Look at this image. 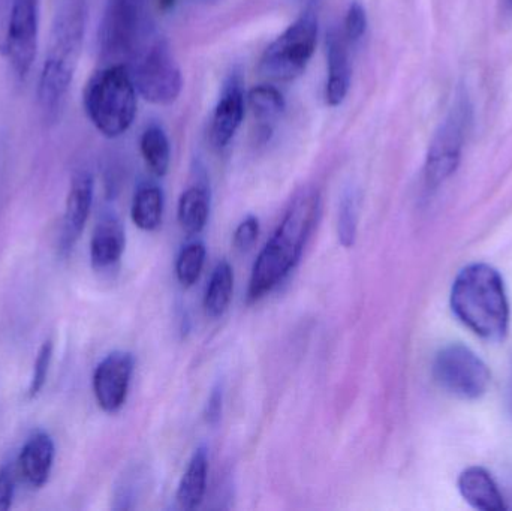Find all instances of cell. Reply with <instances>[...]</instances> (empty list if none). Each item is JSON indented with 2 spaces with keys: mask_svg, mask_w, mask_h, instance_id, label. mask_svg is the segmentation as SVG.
I'll use <instances>...</instances> for the list:
<instances>
[{
  "mask_svg": "<svg viewBox=\"0 0 512 511\" xmlns=\"http://www.w3.org/2000/svg\"><path fill=\"white\" fill-rule=\"evenodd\" d=\"M209 474V458L206 449H198L189 461L188 468L177 489V503L183 510H195L203 503Z\"/></svg>",
  "mask_w": 512,
  "mask_h": 511,
  "instance_id": "ffe728a7",
  "label": "cell"
},
{
  "mask_svg": "<svg viewBox=\"0 0 512 511\" xmlns=\"http://www.w3.org/2000/svg\"><path fill=\"white\" fill-rule=\"evenodd\" d=\"M141 155L155 176L164 177L170 170L171 146L167 132L162 126H147L140 140Z\"/></svg>",
  "mask_w": 512,
  "mask_h": 511,
  "instance_id": "603a6c76",
  "label": "cell"
},
{
  "mask_svg": "<svg viewBox=\"0 0 512 511\" xmlns=\"http://www.w3.org/2000/svg\"><path fill=\"white\" fill-rule=\"evenodd\" d=\"M155 32L147 0H107L99 26L101 54L126 65Z\"/></svg>",
  "mask_w": 512,
  "mask_h": 511,
  "instance_id": "52a82bcc",
  "label": "cell"
},
{
  "mask_svg": "<svg viewBox=\"0 0 512 511\" xmlns=\"http://www.w3.org/2000/svg\"><path fill=\"white\" fill-rule=\"evenodd\" d=\"M222 407H224V392L221 386H216L210 393L206 407V420L210 425H216L221 419Z\"/></svg>",
  "mask_w": 512,
  "mask_h": 511,
  "instance_id": "f1b7e54d",
  "label": "cell"
},
{
  "mask_svg": "<svg viewBox=\"0 0 512 511\" xmlns=\"http://www.w3.org/2000/svg\"><path fill=\"white\" fill-rule=\"evenodd\" d=\"M39 0H9L5 56L15 74L26 78L38 48Z\"/></svg>",
  "mask_w": 512,
  "mask_h": 511,
  "instance_id": "30bf717a",
  "label": "cell"
},
{
  "mask_svg": "<svg viewBox=\"0 0 512 511\" xmlns=\"http://www.w3.org/2000/svg\"><path fill=\"white\" fill-rule=\"evenodd\" d=\"M174 5H176V0H159L162 11H170Z\"/></svg>",
  "mask_w": 512,
  "mask_h": 511,
  "instance_id": "4dcf8cb0",
  "label": "cell"
},
{
  "mask_svg": "<svg viewBox=\"0 0 512 511\" xmlns=\"http://www.w3.org/2000/svg\"><path fill=\"white\" fill-rule=\"evenodd\" d=\"M318 2H306L300 17L265 48L258 66L265 78L292 81L306 71L318 42Z\"/></svg>",
  "mask_w": 512,
  "mask_h": 511,
  "instance_id": "5b68a950",
  "label": "cell"
},
{
  "mask_svg": "<svg viewBox=\"0 0 512 511\" xmlns=\"http://www.w3.org/2000/svg\"><path fill=\"white\" fill-rule=\"evenodd\" d=\"M137 92L155 105H171L183 89L182 71L167 39L156 30L126 63Z\"/></svg>",
  "mask_w": 512,
  "mask_h": 511,
  "instance_id": "8992f818",
  "label": "cell"
},
{
  "mask_svg": "<svg viewBox=\"0 0 512 511\" xmlns=\"http://www.w3.org/2000/svg\"><path fill=\"white\" fill-rule=\"evenodd\" d=\"M248 102L256 123H258L256 134H258L259 141L267 143L273 137L277 122L285 113V98L277 87L261 84L249 92Z\"/></svg>",
  "mask_w": 512,
  "mask_h": 511,
  "instance_id": "ac0fdd59",
  "label": "cell"
},
{
  "mask_svg": "<svg viewBox=\"0 0 512 511\" xmlns=\"http://www.w3.org/2000/svg\"><path fill=\"white\" fill-rule=\"evenodd\" d=\"M367 30L366 8L360 0H352L346 9L345 23H343V35L349 44H355L363 38Z\"/></svg>",
  "mask_w": 512,
  "mask_h": 511,
  "instance_id": "484cf974",
  "label": "cell"
},
{
  "mask_svg": "<svg viewBox=\"0 0 512 511\" xmlns=\"http://www.w3.org/2000/svg\"><path fill=\"white\" fill-rule=\"evenodd\" d=\"M134 357L125 351L108 354L93 375V392L105 413H117L128 398Z\"/></svg>",
  "mask_w": 512,
  "mask_h": 511,
  "instance_id": "8fae6325",
  "label": "cell"
},
{
  "mask_svg": "<svg viewBox=\"0 0 512 511\" xmlns=\"http://www.w3.org/2000/svg\"><path fill=\"white\" fill-rule=\"evenodd\" d=\"M508 3H510V5L512 6V0H508Z\"/></svg>",
  "mask_w": 512,
  "mask_h": 511,
  "instance_id": "1f68e13d",
  "label": "cell"
},
{
  "mask_svg": "<svg viewBox=\"0 0 512 511\" xmlns=\"http://www.w3.org/2000/svg\"><path fill=\"white\" fill-rule=\"evenodd\" d=\"M433 377L441 389L465 401L486 395L492 380L486 363L462 344H450L436 354Z\"/></svg>",
  "mask_w": 512,
  "mask_h": 511,
  "instance_id": "9c48e42d",
  "label": "cell"
},
{
  "mask_svg": "<svg viewBox=\"0 0 512 511\" xmlns=\"http://www.w3.org/2000/svg\"><path fill=\"white\" fill-rule=\"evenodd\" d=\"M132 221L143 231H153L161 225L164 215V194L155 183H144L132 201Z\"/></svg>",
  "mask_w": 512,
  "mask_h": 511,
  "instance_id": "44dd1931",
  "label": "cell"
},
{
  "mask_svg": "<svg viewBox=\"0 0 512 511\" xmlns=\"http://www.w3.org/2000/svg\"><path fill=\"white\" fill-rule=\"evenodd\" d=\"M137 93L128 66L111 63L99 69L84 89V108L90 122L104 137L125 134L137 116Z\"/></svg>",
  "mask_w": 512,
  "mask_h": 511,
  "instance_id": "277c9868",
  "label": "cell"
},
{
  "mask_svg": "<svg viewBox=\"0 0 512 511\" xmlns=\"http://www.w3.org/2000/svg\"><path fill=\"white\" fill-rule=\"evenodd\" d=\"M210 215V191L206 182L189 186L179 200L177 218L180 227L189 236L200 234L206 227Z\"/></svg>",
  "mask_w": 512,
  "mask_h": 511,
  "instance_id": "d6986e66",
  "label": "cell"
},
{
  "mask_svg": "<svg viewBox=\"0 0 512 511\" xmlns=\"http://www.w3.org/2000/svg\"><path fill=\"white\" fill-rule=\"evenodd\" d=\"M245 81L239 71H233L225 80L221 98L213 111L210 140L222 150L236 137L245 117Z\"/></svg>",
  "mask_w": 512,
  "mask_h": 511,
  "instance_id": "7c38bea8",
  "label": "cell"
},
{
  "mask_svg": "<svg viewBox=\"0 0 512 511\" xmlns=\"http://www.w3.org/2000/svg\"><path fill=\"white\" fill-rule=\"evenodd\" d=\"M459 491L463 500L474 509L483 511L507 509L498 485L484 468L471 467L463 471L459 477Z\"/></svg>",
  "mask_w": 512,
  "mask_h": 511,
  "instance_id": "2e32d148",
  "label": "cell"
},
{
  "mask_svg": "<svg viewBox=\"0 0 512 511\" xmlns=\"http://www.w3.org/2000/svg\"><path fill=\"white\" fill-rule=\"evenodd\" d=\"M348 39L343 30L333 27L327 33V84L325 102L328 107H339L345 101L351 86V62H349Z\"/></svg>",
  "mask_w": 512,
  "mask_h": 511,
  "instance_id": "5bb4252c",
  "label": "cell"
},
{
  "mask_svg": "<svg viewBox=\"0 0 512 511\" xmlns=\"http://www.w3.org/2000/svg\"><path fill=\"white\" fill-rule=\"evenodd\" d=\"M234 272L228 261H221L213 270L204 297V309L207 317L219 318L227 312L233 299Z\"/></svg>",
  "mask_w": 512,
  "mask_h": 511,
  "instance_id": "7402d4cb",
  "label": "cell"
},
{
  "mask_svg": "<svg viewBox=\"0 0 512 511\" xmlns=\"http://www.w3.org/2000/svg\"><path fill=\"white\" fill-rule=\"evenodd\" d=\"M321 215V194L315 188H303L289 204L282 222L256 258L249 281L248 300L270 293L303 254L307 239Z\"/></svg>",
  "mask_w": 512,
  "mask_h": 511,
  "instance_id": "6da1fadb",
  "label": "cell"
},
{
  "mask_svg": "<svg viewBox=\"0 0 512 511\" xmlns=\"http://www.w3.org/2000/svg\"><path fill=\"white\" fill-rule=\"evenodd\" d=\"M14 494V477L9 468L0 471V511L8 510L12 503Z\"/></svg>",
  "mask_w": 512,
  "mask_h": 511,
  "instance_id": "f546056e",
  "label": "cell"
},
{
  "mask_svg": "<svg viewBox=\"0 0 512 511\" xmlns=\"http://www.w3.org/2000/svg\"><path fill=\"white\" fill-rule=\"evenodd\" d=\"M259 234V221L255 216H248L240 222L237 227L236 233H234V246L239 251H248L254 246L256 239Z\"/></svg>",
  "mask_w": 512,
  "mask_h": 511,
  "instance_id": "83f0119b",
  "label": "cell"
},
{
  "mask_svg": "<svg viewBox=\"0 0 512 511\" xmlns=\"http://www.w3.org/2000/svg\"><path fill=\"white\" fill-rule=\"evenodd\" d=\"M206 261V246L201 242L189 243L179 254L176 263V275L185 288L197 284Z\"/></svg>",
  "mask_w": 512,
  "mask_h": 511,
  "instance_id": "cb8c5ba5",
  "label": "cell"
},
{
  "mask_svg": "<svg viewBox=\"0 0 512 511\" xmlns=\"http://www.w3.org/2000/svg\"><path fill=\"white\" fill-rule=\"evenodd\" d=\"M471 122L472 108L468 99H457L427 150L424 179L429 188H438L456 173Z\"/></svg>",
  "mask_w": 512,
  "mask_h": 511,
  "instance_id": "ba28073f",
  "label": "cell"
},
{
  "mask_svg": "<svg viewBox=\"0 0 512 511\" xmlns=\"http://www.w3.org/2000/svg\"><path fill=\"white\" fill-rule=\"evenodd\" d=\"M126 239L122 222L116 216H104L93 231L90 257L95 269H107L122 257Z\"/></svg>",
  "mask_w": 512,
  "mask_h": 511,
  "instance_id": "e0dca14e",
  "label": "cell"
},
{
  "mask_svg": "<svg viewBox=\"0 0 512 511\" xmlns=\"http://www.w3.org/2000/svg\"><path fill=\"white\" fill-rule=\"evenodd\" d=\"M51 356H53V344L47 341L39 350L38 359H36L35 368H33L32 381H30L29 387L30 398L38 396V393L44 387L45 381H47L48 368H50Z\"/></svg>",
  "mask_w": 512,
  "mask_h": 511,
  "instance_id": "4316f807",
  "label": "cell"
},
{
  "mask_svg": "<svg viewBox=\"0 0 512 511\" xmlns=\"http://www.w3.org/2000/svg\"><path fill=\"white\" fill-rule=\"evenodd\" d=\"M54 461L53 440L44 432L33 435L18 456V473L21 479L32 486L41 488L50 477Z\"/></svg>",
  "mask_w": 512,
  "mask_h": 511,
  "instance_id": "9a60e30c",
  "label": "cell"
},
{
  "mask_svg": "<svg viewBox=\"0 0 512 511\" xmlns=\"http://www.w3.org/2000/svg\"><path fill=\"white\" fill-rule=\"evenodd\" d=\"M86 20L84 0H68L57 12L38 86L39 107L48 122H56L65 105L83 50Z\"/></svg>",
  "mask_w": 512,
  "mask_h": 511,
  "instance_id": "3957f363",
  "label": "cell"
},
{
  "mask_svg": "<svg viewBox=\"0 0 512 511\" xmlns=\"http://www.w3.org/2000/svg\"><path fill=\"white\" fill-rule=\"evenodd\" d=\"M358 227V195L357 192H346L339 209V240L345 248L354 246Z\"/></svg>",
  "mask_w": 512,
  "mask_h": 511,
  "instance_id": "d4e9b609",
  "label": "cell"
},
{
  "mask_svg": "<svg viewBox=\"0 0 512 511\" xmlns=\"http://www.w3.org/2000/svg\"><path fill=\"white\" fill-rule=\"evenodd\" d=\"M453 314L478 338L504 341L510 329V303L495 267L475 263L457 275L450 297Z\"/></svg>",
  "mask_w": 512,
  "mask_h": 511,
  "instance_id": "7a4b0ae2",
  "label": "cell"
},
{
  "mask_svg": "<svg viewBox=\"0 0 512 511\" xmlns=\"http://www.w3.org/2000/svg\"><path fill=\"white\" fill-rule=\"evenodd\" d=\"M93 203V177L87 171H80L72 177L71 188L66 198L63 215L60 249L69 252L83 233Z\"/></svg>",
  "mask_w": 512,
  "mask_h": 511,
  "instance_id": "4fadbf2b",
  "label": "cell"
}]
</instances>
